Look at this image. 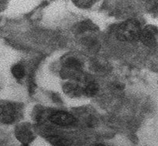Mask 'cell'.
<instances>
[{"label":"cell","mask_w":158,"mask_h":146,"mask_svg":"<svg viewBox=\"0 0 158 146\" xmlns=\"http://www.w3.org/2000/svg\"><path fill=\"white\" fill-rule=\"evenodd\" d=\"M63 91L71 97H79L84 95V87L77 83H68L63 87Z\"/></svg>","instance_id":"cell-4"},{"label":"cell","mask_w":158,"mask_h":146,"mask_svg":"<svg viewBox=\"0 0 158 146\" xmlns=\"http://www.w3.org/2000/svg\"><path fill=\"white\" fill-rule=\"evenodd\" d=\"M11 72H12L13 75L15 77L16 79H21L25 75V70L24 68L23 67V65L21 64H15L13 66V68H11Z\"/></svg>","instance_id":"cell-10"},{"label":"cell","mask_w":158,"mask_h":146,"mask_svg":"<svg viewBox=\"0 0 158 146\" xmlns=\"http://www.w3.org/2000/svg\"><path fill=\"white\" fill-rule=\"evenodd\" d=\"M92 146H105V145L102 144H94V145H92Z\"/></svg>","instance_id":"cell-11"},{"label":"cell","mask_w":158,"mask_h":146,"mask_svg":"<svg viewBox=\"0 0 158 146\" xmlns=\"http://www.w3.org/2000/svg\"><path fill=\"white\" fill-rule=\"evenodd\" d=\"M48 140L54 146H70V142L68 140L58 136L49 137Z\"/></svg>","instance_id":"cell-9"},{"label":"cell","mask_w":158,"mask_h":146,"mask_svg":"<svg viewBox=\"0 0 158 146\" xmlns=\"http://www.w3.org/2000/svg\"><path fill=\"white\" fill-rule=\"evenodd\" d=\"M98 87L97 83H95L94 81H91L84 86V95L87 96V97L94 96L98 92Z\"/></svg>","instance_id":"cell-7"},{"label":"cell","mask_w":158,"mask_h":146,"mask_svg":"<svg viewBox=\"0 0 158 146\" xmlns=\"http://www.w3.org/2000/svg\"><path fill=\"white\" fill-rule=\"evenodd\" d=\"M17 137L18 139L22 142V146H28V142H30L31 138V134L26 127H19L17 130Z\"/></svg>","instance_id":"cell-6"},{"label":"cell","mask_w":158,"mask_h":146,"mask_svg":"<svg viewBox=\"0 0 158 146\" xmlns=\"http://www.w3.org/2000/svg\"><path fill=\"white\" fill-rule=\"evenodd\" d=\"M142 29L139 23L133 20L122 23L116 30V36L120 40L133 42L139 39Z\"/></svg>","instance_id":"cell-1"},{"label":"cell","mask_w":158,"mask_h":146,"mask_svg":"<svg viewBox=\"0 0 158 146\" xmlns=\"http://www.w3.org/2000/svg\"><path fill=\"white\" fill-rule=\"evenodd\" d=\"M64 66L67 69L71 70H80L81 68V63L80 61L74 58H69L64 61Z\"/></svg>","instance_id":"cell-8"},{"label":"cell","mask_w":158,"mask_h":146,"mask_svg":"<svg viewBox=\"0 0 158 146\" xmlns=\"http://www.w3.org/2000/svg\"><path fill=\"white\" fill-rule=\"evenodd\" d=\"M140 39L142 42L148 47H152L155 44L156 42V34L154 31L149 28H146L144 30H142L141 32Z\"/></svg>","instance_id":"cell-5"},{"label":"cell","mask_w":158,"mask_h":146,"mask_svg":"<svg viewBox=\"0 0 158 146\" xmlns=\"http://www.w3.org/2000/svg\"><path fill=\"white\" fill-rule=\"evenodd\" d=\"M50 120L52 123L61 127L71 126L76 123V119L70 113L66 112L59 111L53 113L50 117Z\"/></svg>","instance_id":"cell-3"},{"label":"cell","mask_w":158,"mask_h":146,"mask_svg":"<svg viewBox=\"0 0 158 146\" xmlns=\"http://www.w3.org/2000/svg\"><path fill=\"white\" fill-rule=\"evenodd\" d=\"M20 109L16 104L6 101H0V123L11 124L19 115Z\"/></svg>","instance_id":"cell-2"}]
</instances>
